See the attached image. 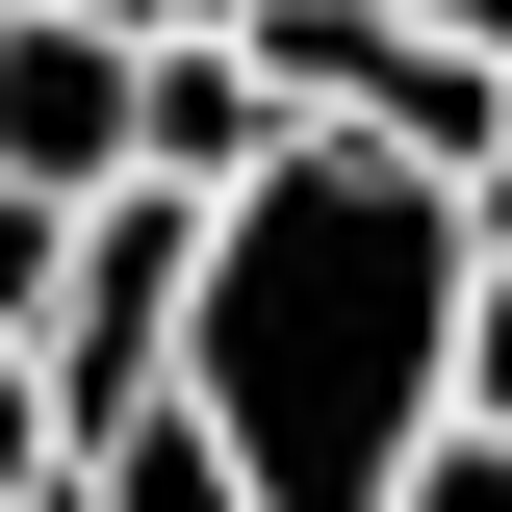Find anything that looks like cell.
Segmentation results:
<instances>
[{
	"label": "cell",
	"instance_id": "obj_6",
	"mask_svg": "<svg viewBox=\"0 0 512 512\" xmlns=\"http://www.w3.org/2000/svg\"><path fill=\"white\" fill-rule=\"evenodd\" d=\"M0 512H77V410H52V359H0Z\"/></svg>",
	"mask_w": 512,
	"mask_h": 512
},
{
	"label": "cell",
	"instance_id": "obj_8",
	"mask_svg": "<svg viewBox=\"0 0 512 512\" xmlns=\"http://www.w3.org/2000/svg\"><path fill=\"white\" fill-rule=\"evenodd\" d=\"M487 436H512V180H487Z\"/></svg>",
	"mask_w": 512,
	"mask_h": 512
},
{
	"label": "cell",
	"instance_id": "obj_9",
	"mask_svg": "<svg viewBox=\"0 0 512 512\" xmlns=\"http://www.w3.org/2000/svg\"><path fill=\"white\" fill-rule=\"evenodd\" d=\"M410 26H461V52H487V77H512V0H410Z\"/></svg>",
	"mask_w": 512,
	"mask_h": 512
},
{
	"label": "cell",
	"instance_id": "obj_5",
	"mask_svg": "<svg viewBox=\"0 0 512 512\" xmlns=\"http://www.w3.org/2000/svg\"><path fill=\"white\" fill-rule=\"evenodd\" d=\"M52 308H77V205L0 180V359H52Z\"/></svg>",
	"mask_w": 512,
	"mask_h": 512
},
{
	"label": "cell",
	"instance_id": "obj_2",
	"mask_svg": "<svg viewBox=\"0 0 512 512\" xmlns=\"http://www.w3.org/2000/svg\"><path fill=\"white\" fill-rule=\"evenodd\" d=\"M180 308H205V205L180 180H103L77 205V308H52V410H180Z\"/></svg>",
	"mask_w": 512,
	"mask_h": 512
},
{
	"label": "cell",
	"instance_id": "obj_7",
	"mask_svg": "<svg viewBox=\"0 0 512 512\" xmlns=\"http://www.w3.org/2000/svg\"><path fill=\"white\" fill-rule=\"evenodd\" d=\"M410 512H512V436H487V410H461V436L410 461Z\"/></svg>",
	"mask_w": 512,
	"mask_h": 512
},
{
	"label": "cell",
	"instance_id": "obj_4",
	"mask_svg": "<svg viewBox=\"0 0 512 512\" xmlns=\"http://www.w3.org/2000/svg\"><path fill=\"white\" fill-rule=\"evenodd\" d=\"M77 512H256V461L205 436V410H103V436H77Z\"/></svg>",
	"mask_w": 512,
	"mask_h": 512
},
{
	"label": "cell",
	"instance_id": "obj_1",
	"mask_svg": "<svg viewBox=\"0 0 512 512\" xmlns=\"http://www.w3.org/2000/svg\"><path fill=\"white\" fill-rule=\"evenodd\" d=\"M180 410L256 461V512H410V461L487 410V180L308 128L256 205H205Z\"/></svg>",
	"mask_w": 512,
	"mask_h": 512
},
{
	"label": "cell",
	"instance_id": "obj_3",
	"mask_svg": "<svg viewBox=\"0 0 512 512\" xmlns=\"http://www.w3.org/2000/svg\"><path fill=\"white\" fill-rule=\"evenodd\" d=\"M0 180H52V205L154 180V26H77V0H26V26H0Z\"/></svg>",
	"mask_w": 512,
	"mask_h": 512
},
{
	"label": "cell",
	"instance_id": "obj_10",
	"mask_svg": "<svg viewBox=\"0 0 512 512\" xmlns=\"http://www.w3.org/2000/svg\"><path fill=\"white\" fill-rule=\"evenodd\" d=\"M77 26H180V0H77Z\"/></svg>",
	"mask_w": 512,
	"mask_h": 512
}]
</instances>
